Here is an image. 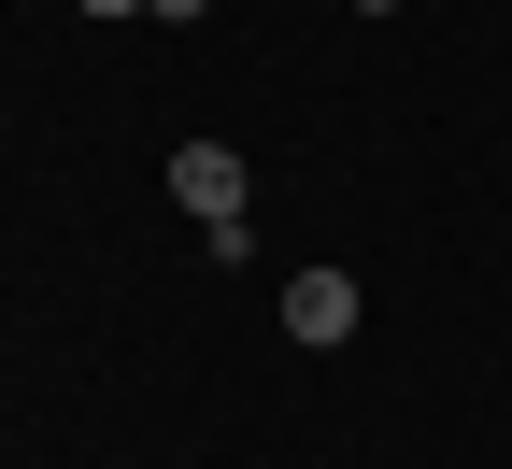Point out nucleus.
<instances>
[{
  "label": "nucleus",
  "mask_w": 512,
  "mask_h": 469,
  "mask_svg": "<svg viewBox=\"0 0 512 469\" xmlns=\"http://www.w3.org/2000/svg\"><path fill=\"white\" fill-rule=\"evenodd\" d=\"M171 199L200 214V256H256V171L228 143H171Z\"/></svg>",
  "instance_id": "nucleus-1"
},
{
  "label": "nucleus",
  "mask_w": 512,
  "mask_h": 469,
  "mask_svg": "<svg viewBox=\"0 0 512 469\" xmlns=\"http://www.w3.org/2000/svg\"><path fill=\"white\" fill-rule=\"evenodd\" d=\"M356 327H370V285H356V271H299V285H285V342L328 356V342H356Z\"/></svg>",
  "instance_id": "nucleus-2"
},
{
  "label": "nucleus",
  "mask_w": 512,
  "mask_h": 469,
  "mask_svg": "<svg viewBox=\"0 0 512 469\" xmlns=\"http://www.w3.org/2000/svg\"><path fill=\"white\" fill-rule=\"evenodd\" d=\"M143 15H171V29H185V15H214V0H143Z\"/></svg>",
  "instance_id": "nucleus-3"
},
{
  "label": "nucleus",
  "mask_w": 512,
  "mask_h": 469,
  "mask_svg": "<svg viewBox=\"0 0 512 469\" xmlns=\"http://www.w3.org/2000/svg\"><path fill=\"white\" fill-rule=\"evenodd\" d=\"M86 15H143V0H86Z\"/></svg>",
  "instance_id": "nucleus-4"
},
{
  "label": "nucleus",
  "mask_w": 512,
  "mask_h": 469,
  "mask_svg": "<svg viewBox=\"0 0 512 469\" xmlns=\"http://www.w3.org/2000/svg\"><path fill=\"white\" fill-rule=\"evenodd\" d=\"M356 15H399V0H356Z\"/></svg>",
  "instance_id": "nucleus-5"
}]
</instances>
